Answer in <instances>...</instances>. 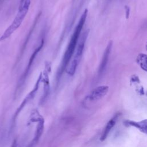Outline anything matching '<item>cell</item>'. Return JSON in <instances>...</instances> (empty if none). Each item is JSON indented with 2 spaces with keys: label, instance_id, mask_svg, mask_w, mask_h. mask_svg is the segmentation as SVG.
<instances>
[{
  "label": "cell",
  "instance_id": "1",
  "mask_svg": "<svg viewBox=\"0 0 147 147\" xmlns=\"http://www.w3.org/2000/svg\"><path fill=\"white\" fill-rule=\"evenodd\" d=\"M88 10L85 9L83 13H82L79 22L74 30V32L72 35V37L70 39V41L68 44L66 51L64 54L63 57V59L61 60V64L60 65L59 71H58V76H60L63 72L65 69L69 61H71L73 55L75 51L76 48V46L78 44L79 38L80 37L81 31L83 29L84 24L86 22V20L87 16Z\"/></svg>",
  "mask_w": 147,
  "mask_h": 147
},
{
  "label": "cell",
  "instance_id": "6",
  "mask_svg": "<svg viewBox=\"0 0 147 147\" xmlns=\"http://www.w3.org/2000/svg\"><path fill=\"white\" fill-rule=\"evenodd\" d=\"M44 38H42L41 40V42L40 43V45L35 49V50L33 51V52L32 53L29 60V61H28V65L26 66V68L24 72V74L22 75V79H23L22 81H24L26 76H27V75L29 73V71H30V68L32 66V65L33 64V61L36 56V55H37V53L41 51V49H42L43 45H44Z\"/></svg>",
  "mask_w": 147,
  "mask_h": 147
},
{
  "label": "cell",
  "instance_id": "8",
  "mask_svg": "<svg viewBox=\"0 0 147 147\" xmlns=\"http://www.w3.org/2000/svg\"><path fill=\"white\" fill-rule=\"evenodd\" d=\"M111 47H112V41H110L105 51L102 61L100 62V64L99 65V72L100 74L102 73L104 71V70L105 69V68L107 65V62L109 60V55H110V53L111 52Z\"/></svg>",
  "mask_w": 147,
  "mask_h": 147
},
{
  "label": "cell",
  "instance_id": "7",
  "mask_svg": "<svg viewBox=\"0 0 147 147\" xmlns=\"http://www.w3.org/2000/svg\"><path fill=\"white\" fill-rule=\"evenodd\" d=\"M125 124L127 126H131L136 127L141 132L147 134V119H144L141 121L136 122L130 120L125 121Z\"/></svg>",
  "mask_w": 147,
  "mask_h": 147
},
{
  "label": "cell",
  "instance_id": "5",
  "mask_svg": "<svg viewBox=\"0 0 147 147\" xmlns=\"http://www.w3.org/2000/svg\"><path fill=\"white\" fill-rule=\"evenodd\" d=\"M109 91V87L107 86H100L94 88L87 96L90 100L94 101L99 100L105 96Z\"/></svg>",
  "mask_w": 147,
  "mask_h": 147
},
{
  "label": "cell",
  "instance_id": "14",
  "mask_svg": "<svg viewBox=\"0 0 147 147\" xmlns=\"http://www.w3.org/2000/svg\"><path fill=\"white\" fill-rule=\"evenodd\" d=\"M146 49L147 51V42H146Z\"/></svg>",
  "mask_w": 147,
  "mask_h": 147
},
{
  "label": "cell",
  "instance_id": "4",
  "mask_svg": "<svg viewBox=\"0 0 147 147\" xmlns=\"http://www.w3.org/2000/svg\"><path fill=\"white\" fill-rule=\"evenodd\" d=\"M51 71V63L45 62V69L42 72V80L44 83V93L42 96V101H44L47 97L49 92V73Z\"/></svg>",
  "mask_w": 147,
  "mask_h": 147
},
{
  "label": "cell",
  "instance_id": "9",
  "mask_svg": "<svg viewBox=\"0 0 147 147\" xmlns=\"http://www.w3.org/2000/svg\"><path fill=\"white\" fill-rule=\"evenodd\" d=\"M118 114L115 115L113 118H112L111 119L109 120V121L107 122V123L106 124L103 133L100 137V141H103L105 140H106V138H107V137L108 136L110 131H111V129L114 126V125H115L116 121H117V119L118 118Z\"/></svg>",
  "mask_w": 147,
  "mask_h": 147
},
{
  "label": "cell",
  "instance_id": "10",
  "mask_svg": "<svg viewBox=\"0 0 147 147\" xmlns=\"http://www.w3.org/2000/svg\"><path fill=\"white\" fill-rule=\"evenodd\" d=\"M137 62L141 69L147 72V55L139 54L137 57Z\"/></svg>",
  "mask_w": 147,
  "mask_h": 147
},
{
  "label": "cell",
  "instance_id": "2",
  "mask_svg": "<svg viewBox=\"0 0 147 147\" xmlns=\"http://www.w3.org/2000/svg\"><path fill=\"white\" fill-rule=\"evenodd\" d=\"M30 5V0H25L22 5L21 6H19L18 11L12 23L5 30L0 37V41H3L8 38L21 25L28 12Z\"/></svg>",
  "mask_w": 147,
  "mask_h": 147
},
{
  "label": "cell",
  "instance_id": "12",
  "mask_svg": "<svg viewBox=\"0 0 147 147\" xmlns=\"http://www.w3.org/2000/svg\"><path fill=\"white\" fill-rule=\"evenodd\" d=\"M125 9H126V18H128V17H129V11H130V9H129V7H127V6H126Z\"/></svg>",
  "mask_w": 147,
  "mask_h": 147
},
{
  "label": "cell",
  "instance_id": "13",
  "mask_svg": "<svg viewBox=\"0 0 147 147\" xmlns=\"http://www.w3.org/2000/svg\"><path fill=\"white\" fill-rule=\"evenodd\" d=\"M24 1H25V0H20V6H21L22 5V3H23V2H24Z\"/></svg>",
  "mask_w": 147,
  "mask_h": 147
},
{
  "label": "cell",
  "instance_id": "11",
  "mask_svg": "<svg viewBox=\"0 0 147 147\" xmlns=\"http://www.w3.org/2000/svg\"><path fill=\"white\" fill-rule=\"evenodd\" d=\"M43 129H44V120L42 118H41L38 121V123L37 126L36 134L33 140V141L34 143H36L40 139L41 136L42 135Z\"/></svg>",
  "mask_w": 147,
  "mask_h": 147
},
{
  "label": "cell",
  "instance_id": "3",
  "mask_svg": "<svg viewBox=\"0 0 147 147\" xmlns=\"http://www.w3.org/2000/svg\"><path fill=\"white\" fill-rule=\"evenodd\" d=\"M88 32L89 30L88 29L86 31L84 32L82 34L80 40H79L78 44L73 55V56L65 69L66 73H67L70 76H72L74 75L76 68L80 63L81 57L83 55L85 42L88 34Z\"/></svg>",
  "mask_w": 147,
  "mask_h": 147
}]
</instances>
